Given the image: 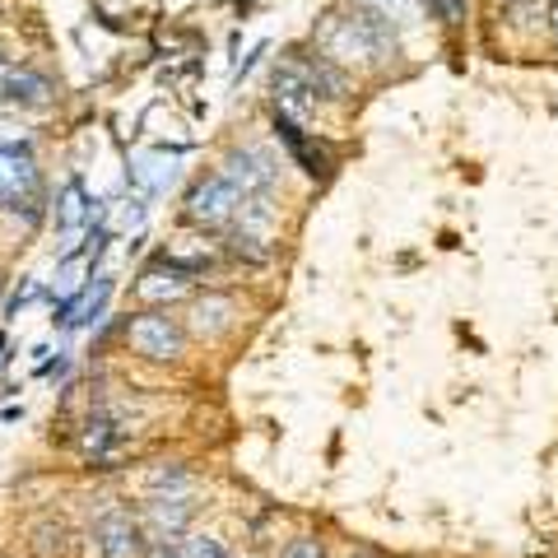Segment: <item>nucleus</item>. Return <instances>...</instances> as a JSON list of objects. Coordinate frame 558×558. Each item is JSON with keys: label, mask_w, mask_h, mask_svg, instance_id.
<instances>
[{"label": "nucleus", "mask_w": 558, "mask_h": 558, "mask_svg": "<svg viewBox=\"0 0 558 558\" xmlns=\"http://www.w3.org/2000/svg\"><path fill=\"white\" fill-rule=\"evenodd\" d=\"M326 47H330L326 57L377 65V61H387L391 51H396V28H391V24H381L377 14L359 10V14H349V20H336V24H330Z\"/></svg>", "instance_id": "obj_1"}, {"label": "nucleus", "mask_w": 558, "mask_h": 558, "mask_svg": "<svg viewBox=\"0 0 558 558\" xmlns=\"http://www.w3.org/2000/svg\"><path fill=\"white\" fill-rule=\"evenodd\" d=\"M238 205H242L238 186L223 178V172H215V178H201L196 186L186 191L182 215H186V223H201V229H219V223H233Z\"/></svg>", "instance_id": "obj_2"}, {"label": "nucleus", "mask_w": 558, "mask_h": 558, "mask_svg": "<svg viewBox=\"0 0 558 558\" xmlns=\"http://www.w3.org/2000/svg\"><path fill=\"white\" fill-rule=\"evenodd\" d=\"M126 340H131L135 354L168 363L186 349V330L178 326V317H168V312H140V317L126 326Z\"/></svg>", "instance_id": "obj_3"}, {"label": "nucleus", "mask_w": 558, "mask_h": 558, "mask_svg": "<svg viewBox=\"0 0 558 558\" xmlns=\"http://www.w3.org/2000/svg\"><path fill=\"white\" fill-rule=\"evenodd\" d=\"M94 545L102 558H145L149 554L145 526H140L126 508H108L102 517H94Z\"/></svg>", "instance_id": "obj_4"}, {"label": "nucleus", "mask_w": 558, "mask_h": 558, "mask_svg": "<svg viewBox=\"0 0 558 558\" xmlns=\"http://www.w3.org/2000/svg\"><path fill=\"white\" fill-rule=\"evenodd\" d=\"M223 178L238 186V196H270L275 182H279V159L270 149H233L223 159Z\"/></svg>", "instance_id": "obj_5"}, {"label": "nucleus", "mask_w": 558, "mask_h": 558, "mask_svg": "<svg viewBox=\"0 0 558 558\" xmlns=\"http://www.w3.org/2000/svg\"><path fill=\"white\" fill-rule=\"evenodd\" d=\"M191 517H196V502L186 494H154L140 526H145V539H154V545H178L191 526Z\"/></svg>", "instance_id": "obj_6"}, {"label": "nucleus", "mask_w": 558, "mask_h": 558, "mask_svg": "<svg viewBox=\"0 0 558 558\" xmlns=\"http://www.w3.org/2000/svg\"><path fill=\"white\" fill-rule=\"evenodd\" d=\"M275 135L289 145V154L299 159V168L307 172V178H317V182L330 178V149L322 145L317 135H307V131L299 126V117H289V112L275 108Z\"/></svg>", "instance_id": "obj_7"}, {"label": "nucleus", "mask_w": 558, "mask_h": 558, "mask_svg": "<svg viewBox=\"0 0 558 558\" xmlns=\"http://www.w3.org/2000/svg\"><path fill=\"white\" fill-rule=\"evenodd\" d=\"M270 94H275V108H279V112H289V117H303V112L317 108V94H312V80H307L303 61H284V65H275V75H270Z\"/></svg>", "instance_id": "obj_8"}, {"label": "nucleus", "mask_w": 558, "mask_h": 558, "mask_svg": "<svg viewBox=\"0 0 558 558\" xmlns=\"http://www.w3.org/2000/svg\"><path fill=\"white\" fill-rule=\"evenodd\" d=\"M121 447H126V428H121L108 410H94L89 418H84L80 451H84V457H89V461H112Z\"/></svg>", "instance_id": "obj_9"}, {"label": "nucleus", "mask_w": 558, "mask_h": 558, "mask_svg": "<svg viewBox=\"0 0 558 558\" xmlns=\"http://www.w3.org/2000/svg\"><path fill=\"white\" fill-rule=\"evenodd\" d=\"M186 275H191L186 260L163 256L159 266H149L140 275V299H178V293H186Z\"/></svg>", "instance_id": "obj_10"}, {"label": "nucleus", "mask_w": 558, "mask_h": 558, "mask_svg": "<svg viewBox=\"0 0 558 558\" xmlns=\"http://www.w3.org/2000/svg\"><path fill=\"white\" fill-rule=\"evenodd\" d=\"M303 70H307V80H312V94H317V102H344L349 98V75L326 57V51L307 57Z\"/></svg>", "instance_id": "obj_11"}, {"label": "nucleus", "mask_w": 558, "mask_h": 558, "mask_svg": "<svg viewBox=\"0 0 558 558\" xmlns=\"http://www.w3.org/2000/svg\"><path fill=\"white\" fill-rule=\"evenodd\" d=\"M89 219H94V205H89V196H84V186H80V182H65L61 201H57V229H61L65 238H75Z\"/></svg>", "instance_id": "obj_12"}, {"label": "nucleus", "mask_w": 558, "mask_h": 558, "mask_svg": "<svg viewBox=\"0 0 558 558\" xmlns=\"http://www.w3.org/2000/svg\"><path fill=\"white\" fill-rule=\"evenodd\" d=\"M233 322V299H219V293H209L191 307V330H201V336H219V330H229Z\"/></svg>", "instance_id": "obj_13"}, {"label": "nucleus", "mask_w": 558, "mask_h": 558, "mask_svg": "<svg viewBox=\"0 0 558 558\" xmlns=\"http://www.w3.org/2000/svg\"><path fill=\"white\" fill-rule=\"evenodd\" d=\"M28 549L38 558H61L65 554V526L61 521H38V526L28 531Z\"/></svg>", "instance_id": "obj_14"}, {"label": "nucleus", "mask_w": 558, "mask_h": 558, "mask_svg": "<svg viewBox=\"0 0 558 558\" xmlns=\"http://www.w3.org/2000/svg\"><path fill=\"white\" fill-rule=\"evenodd\" d=\"M108 299H112V279H98V293H84V303H80V317L84 326H94L102 322V312H108Z\"/></svg>", "instance_id": "obj_15"}, {"label": "nucleus", "mask_w": 558, "mask_h": 558, "mask_svg": "<svg viewBox=\"0 0 558 558\" xmlns=\"http://www.w3.org/2000/svg\"><path fill=\"white\" fill-rule=\"evenodd\" d=\"M182 554H186V558H233L229 549H223V539H215V535H196V539H186Z\"/></svg>", "instance_id": "obj_16"}, {"label": "nucleus", "mask_w": 558, "mask_h": 558, "mask_svg": "<svg viewBox=\"0 0 558 558\" xmlns=\"http://www.w3.org/2000/svg\"><path fill=\"white\" fill-rule=\"evenodd\" d=\"M433 20H442V24H461L465 20V0H418Z\"/></svg>", "instance_id": "obj_17"}, {"label": "nucleus", "mask_w": 558, "mask_h": 558, "mask_svg": "<svg viewBox=\"0 0 558 558\" xmlns=\"http://www.w3.org/2000/svg\"><path fill=\"white\" fill-rule=\"evenodd\" d=\"M279 558H326V545L317 535H299V539H289V545L279 549Z\"/></svg>", "instance_id": "obj_18"}, {"label": "nucleus", "mask_w": 558, "mask_h": 558, "mask_svg": "<svg viewBox=\"0 0 558 558\" xmlns=\"http://www.w3.org/2000/svg\"><path fill=\"white\" fill-rule=\"evenodd\" d=\"M154 488H172V494H186V470L182 465H168V470H154L149 475Z\"/></svg>", "instance_id": "obj_19"}, {"label": "nucleus", "mask_w": 558, "mask_h": 558, "mask_svg": "<svg viewBox=\"0 0 558 558\" xmlns=\"http://www.w3.org/2000/svg\"><path fill=\"white\" fill-rule=\"evenodd\" d=\"M260 57H266V43H256V47L247 51V57H242V65L233 70V84H242V80H247L252 70H256V61H260Z\"/></svg>", "instance_id": "obj_20"}, {"label": "nucleus", "mask_w": 558, "mask_h": 558, "mask_svg": "<svg viewBox=\"0 0 558 558\" xmlns=\"http://www.w3.org/2000/svg\"><path fill=\"white\" fill-rule=\"evenodd\" d=\"M549 33H554V47H558V0H554V10H549Z\"/></svg>", "instance_id": "obj_21"}, {"label": "nucleus", "mask_w": 558, "mask_h": 558, "mask_svg": "<svg viewBox=\"0 0 558 558\" xmlns=\"http://www.w3.org/2000/svg\"><path fill=\"white\" fill-rule=\"evenodd\" d=\"M354 558H373V554H354Z\"/></svg>", "instance_id": "obj_22"}, {"label": "nucleus", "mask_w": 558, "mask_h": 558, "mask_svg": "<svg viewBox=\"0 0 558 558\" xmlns=\"http://www.w3.org/2000/svg\"><path fill=\"white\" fill-rule=\"evenodd\" d=\"M0 349H5V336H0Z\"/></svg>", "instance_id": "obj_23"}, {"label": "nucleus", "mask_w": 558, "mask_h": 558, "mask_svg": "<svg viewBox=\"0 0 558 558\" xmlns=\"http://www.w3.org/2000/svg\"><path fill=\"white\" fill-rule=\"evenodd\" d=\"M0 558H5V554H0Z\"/></svg>", "instance_id": "obj_24"}]
</instances>
